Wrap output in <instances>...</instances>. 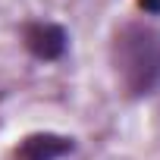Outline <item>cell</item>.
Here are the masks:
<instances>
[{
    "mask_svg": "<svg viewBox=\"0 0 160 160\" xmlns=\"http://www.w3.org/2000/svg\"><path fill=\"white\" fill-rule=\"evenodd\" d=\"M113 69L129 98H148L160 88V28L126 22L113 35Z\"/></svg>",
    "mask_w": 160,
    "mask_h": 160,
    "instance_id": "cell-1",
    "label": "cell"
},
{
    "mask_svg": "<svg viewBox=\"0 0 160 160\" xmlns=\"http://www.w3.org/2000/svg\"><path fill=\"white\" fill-rule=\"evenodd\" d=\"M22 44L25 50L41 60V63H53L60 60L66 50H69V32L60 25V22H50V19H32L22 25Z\"/></svg>",
    "mask_w": 160,
    "mask_h": 160,
    "instance_id": "cell-2",
    "label": "cell"
},
{
    "mask_svg": "<svg viewBox=\"0 0 160 160\" xmlns=\"http://www.w3.org/2000/svg\"><path fill=\"white\" fill-rule=\"evenodd\" d=\"M75 141L69 135H57V132H35L25 135L16 148V160H60L66 154H72Z\"/></svg>",
    "mask_w": 160,
    "mask_h": 160,
    "instance_id": "cell-3",
    "label": "cell"
},
{
    "mask_svg": "<svg viewBox=\"0 0 160 160\" xmlns=\"http://www.w3.org/2000/svg\"><path fill=\"white\" fill-rule=\"evenodd\" d=\"M138 10H144L151 16H160V0H138Z\"/></svg>",
    "mask_w": 160,
    "mask_h": 160,
    "instance_id": "cell-4",
    "label": "cell"
}]
</instances>
